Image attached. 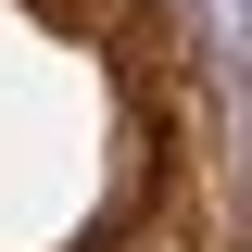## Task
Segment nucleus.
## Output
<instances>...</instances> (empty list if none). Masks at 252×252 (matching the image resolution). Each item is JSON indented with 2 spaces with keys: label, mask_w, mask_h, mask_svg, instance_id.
<instances>
[{
  "label": "nucleus",
  "mask_w": 252,
  "mask_h": 252,
  "mask_svg": "<svg viewBox=\"0 0 252 252\" xmlns=\"http://www.w3.org/2000/svg\"><path fill=\"white\" fill-rule=\"evenodd\" d=\"M89 252H215V227H202V189H152V202H114V227H101Z\"/></svg>",
  "instance_id": "f257e3e1"
}]
</instances>
